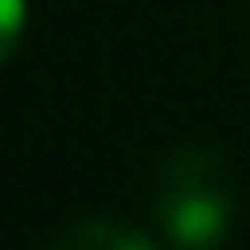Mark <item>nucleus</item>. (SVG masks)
Returning <instances> with one entry per match:
<instances>
[{
    "mask_svg": "<svg viewBox=\"0 0 250 250\" xmlns=\"http://www.w3.org/2000/svg\"><path fill=\"white\" fill-rule=\"evenodd\" d=\"M233 215H237L233 176L220 163V154L185 145L163 158L154 220L176 250H215L229 237Z\"/></svg>",
    "mask_w": 250,
    "mask_h": 250,
    "instance_id": "obj_1",
    "label": "nucleus"
},
{
    "mask_svg": "<svg viewBox=\"0 0 250 250\" xmlns=\"http://www.w3.org/2000/svg\"><path fill=\"white\" fill-rule=\"evenodd\" d=\"M48 250H158L141 229L110 220V215H88L79 224H70L62 237H53Z\"/></svg>",
    "mask_w": 250,
    "mask_h": 250,
    "instance_id": "obj_2",
    "label": "nucleus"
},
{
    "mask_svg": "<svg viewBox=\"0 0 250 250\" xmlns=\"http://www.w3.org/2000/svg\"><path fill=\"white\" fill-rule=\"evenodd\" d=\"M26 26V0H0V66L13 57Z\"/></svg>",
    "mask_w": 250,
    "mask_h": 250,
    "instance_id": "obj_3",
    "label": "nucleus"
}]
</instances>
